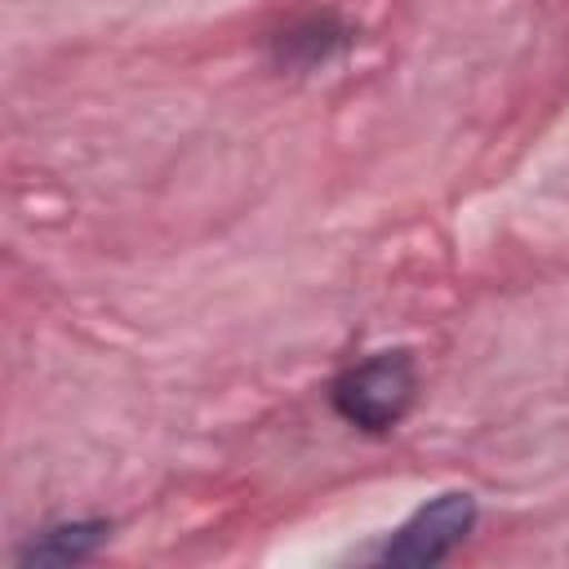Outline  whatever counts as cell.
I'll return each mask as SVG.
<instances>
[{"instance_id": "obj_2", "label": "cell", "mask_w": 569, "mask_h": 569, "mask_svg": "<svg viewBox=\"0 0 569 569\" xmlns=\"http://www.w3.org/2000/svg\"><path fill=\"white\" fill-rule=\"evenodd\" d=\"M476 525V498L462 493V489H449V493H436L431 502H422L378 551V565H409V569H422V565H440L445 556H453L467 533Z\"/></svg>"}, {"instance_id": "obj_1", "label": "cell", "mask_w": 569, "mask_h": 569, "mask_svg": "<svg viewBox=\"0 0 569 569\" xmlns=\"http://www.w3.org/2000/svg\"><path fill=\"white\" fill-rule=\"evenodd\" d=\"M413 396H418V369H413L409 351H378V356L351 365L329 387V400H333L338 418L369 431V436L391 431L409 413Z\"/></svg>"}, {"instance_id": "obj_3", "label": "cell", "mask_w": 569, "mask_h": 569, "mask_svg": "<svg viewBox=\"0 0 569 569\" xmlns=\"http://www.w3.org/2000/svg\"><path fill=\"white\" fill-rule=\"evenodd\" d=\"M107 533H111L107 520H62V525L31 533L18 560L22 565H76V560H89L107 542Z\"/></svg>"}]
</instances>
